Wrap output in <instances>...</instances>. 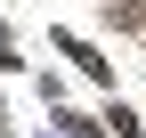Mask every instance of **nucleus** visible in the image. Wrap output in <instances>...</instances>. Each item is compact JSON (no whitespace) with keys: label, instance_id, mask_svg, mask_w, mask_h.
Masks as SVG:
<instances>
[{"label":"nucleus","instance_id":"f257e3e1","mask_svg":"<svg viewBox=\"0 0 146 138\" xmlns=\"http://www.w3.org/2000/svg\"><path fill=\"white\" fill-rule=\"evenodd\" d=\"M106 8H114V25H138V16H146V0H106Z\"/></svg>","mask_w":146,"mask_h":138}]
</instances>
